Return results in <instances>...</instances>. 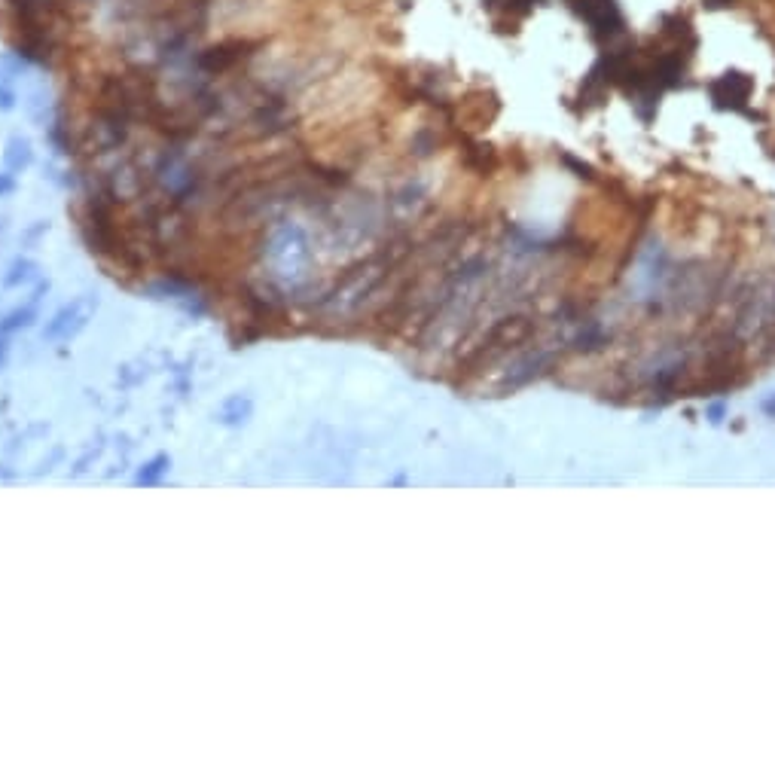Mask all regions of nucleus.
Listing matches in <instances>:
<instances>
[{
	"instance_id": "nucleus-1",
	"label": "nucleus",
	"mask_w": 775,
	"mask_h": 778,
	"mask_svg": "<svg viewBox=\"0 0 775 778\" xmlns=\"http://www.w3.org/2000/svg\"><path fill=\"white\" fill-rule=\"evenodd\" d=\"M95 309H98V299H92V296H77V299H71V303H65L62 309H58V312L49 318V324L43 327V339H49V342L74 339V336L92 321Z\"/></svg>"
},
{
	"instance_id": "nucleus-2",
	"label": "nucleus",
	"mask_w": 775,
	"mask_h": 778,
	"mask_svg": "<svg viewBox=\"0 0 775 778\" xmlns=\"http://www.w3.org/2000/svg\"><path fill=\"white\" fill-rule=\"evenodd\" d=\"M254 46H257V43H251V40H245V37L223 40V43H217V46L199 52V58H196V62H199V71L208 74V77L229 74L232 68H238V65L245 62V58L251 55Z\"/></svg>"
},
{
	"instance_id": "nucleus-9",
	"label": "nucleus",
	"mask_w": 775,
	"mask_h": 778,
	"mask_svg": "<svg viewBox=\"0 0 775 778\" xmlns=\"http://www.w3.org/2000/svg\"><path fill=\"white\" fill-rule=\"evenodd\" d=\"M13 190V174H0V193H10Z\"/></svg>"
},
{
	"instance_id": "nucleus-10",
	"label": "nucleus",
	"mask_w": 775,
	"mask_h": 778,
	"mask_svg": "<svg viewBox=\"0 0 775 778\" xmlns=\"http://www.w3.org/2000/svg\"><path fill=\"white\" fill-rule=\"evenodd\" d=\"M7 354H10V345H7V336L0 333V367H4V361H7Z\"/></svg>"
},
{
	"instance_id": "nucleus-6",
	"label": "nucleus",
	"mask_w": 775,
	"mask_h": 778,
	"mask_svg": "<svg viewBox=\"0 0 775 778\" xmlns=\"http://www.w3.org/2000/svg\"><path fill=\"white\" fill-rule=\"evenodd\" d=\"M171 470V458L168 455H153L138 473H135V486H159L165 480V473Z\"/></svg>"
},
{
	"instance_id": "nucleus-8",
	"label": "nucleus",
	"mask_w": 775,
	"mask_h": 778,
	"mask_svg": "<svg viewBox=\"0 0 775 778\" xmlns=\"http://www.w3.org/2000/svg\"><path fill=\"white\" fill-rule=\"evenodd\" d=\"M4 162H7L10 171H22V168H28V165H31V144H28L25 138H13V141L7 144Z\"/></svg>"
},
{
	"instance_id": "nucleus-7",
	"label": "nucleus",
	"mask_w": 775,
	"mask_h": 778,
	"mask_svg": "<svg viewBox=\"0 0 775 778\" xmlns=\"http://www.w3.org/2000/svg\"><path fill=\"white\" fill-rule=\"evenodd\" d=\"M37 272H40V266L34 263V260H13L10 263V269H7V275H4V287L7 290H13V287H25V284H31L34 278H37Z\"/></svg>"
},
{
	"instance_id": "nucleus-3",
	"label": "nucleus",
	"mask_w": 775,
	"mask_h": 778,
	"mask_svg": "<svg viewBox=\"0 0 775 778\" xmlns=\"http://www.w3.org/2000/svg\"><path fill=\"white\" fill-rule=\"evenodd\" d=\"M571 7L592 25V31H620L623 19L614 7V0H571Z\"/></svg>"
},
{
	"instance_id": "nucleus-5",
	"label": "nucleus",
	"mask_w": 775,
	"mask_h": 778,
	"mask_svg": "<svg viewBox=\"0 0 775 778\" xmlns=\"http://www.w3.org/2000/svg\"><path fill=\"white\" fill-rule=\"evenodd\" d=\"M251 415H254V400H251V394H232V397H226V400L220 403V412H217L220 425H229V428L245 425Z\"/></svg>"
},
{
	"instance_id": "nucleus-4",
	"label": "nucleus",
	"mask_w": 775,
	"mask_h": 778,
	"mask_svg": "<svg viewBox=\"0 0 775 778\" xmlns=\"http://www.w3.org/2000/svg\"><path fill=\"white\" fill-rule=\"evenodd\" d=\"M46 290H49V281H40V287L28 296V303H22L19 309H13V312H7L4 318H0V333L10 336V333L28 330L37 321V315H40V299H43Z\"/></svg>"
}]
</instances>
